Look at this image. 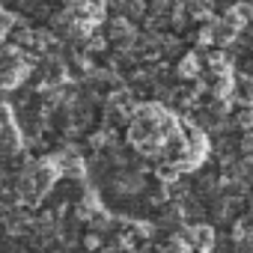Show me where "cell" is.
<instances>
[{
	"instance_id": "cell-3",
	"label": "cell",
	"mask_w": 253,
	"mask_h": 253,
	"mask_svg": "<svg viewBox=\"0 0 253 253\" xmlns=\"http://www.w3.org/2000/svg\"><path fill=\"white\" fill-rule=\"evenodd\" d=\"M185 12H191L194 18H209L211 0H185Z\"/></svg>"
},
{
	"instance_id": "cell-2",
	"label": "cell",
	"mask_w": 253,
	"mask_h": 253,
	"mask_svg": "<svg viewBox=\"0 0 253 253\" xmlns=\"http://www.w3.org/2000/svg\"><path fill=\"white\" fill-rule=\"evenodd\" d=\"M188 235H191L188 241H191L194 247H200V250L211 247V229H209V226H194V229H191Z\"/></svg>"
},
{
	"instance_id": "cell-4",
	"label": "cell",
	"mask_w": 253,
	"mask_h": 253,
	"mask_svg": "<svg viewBox=\"0 0 253 253\" xmlns=\"http://www.w3.org/2000/svg\"><path fill=\"white\" fill-rule=\"evenodd\" d=\"M188 250H191V241H188V238H176V235L167 238V241L158 247V253H188Z\"/></svg>"
},
{
	"instance_id": "cell-1",
	"label": "cell",
	"mask_w": 253,
	"mask_h": 253,
	"mask_svg": "<svg viewBox=\"0 0 253 253\" xmlns=\"http://www.w3.org/2000/svg\"><path fill=\"white\" fill-rule=\"evenodd\" d=\"M27 69H30V66H27L18 54H6V57H0V86H3V89L18 86V84L24 81Z\"/></svg>"
}]
</instances>
